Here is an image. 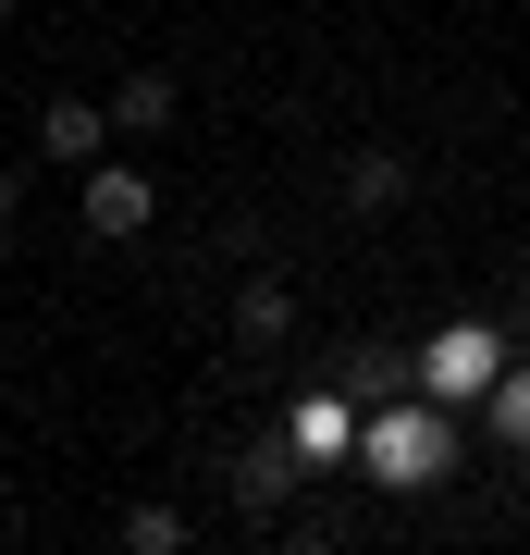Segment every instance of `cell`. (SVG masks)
I'll list each match as a JSON object with an SVG mask.
<instances>
[{
    "label": "cell",
    "mask_w": 530,
    "mask_h": 555,
    "mask_svg": "<svg viewBox=\"0 0 530 555\" xmlns=\"http://www.w3.org/2000/svg\"><path fill=\"white\" fill-rule=\"evenodd\" d=\"M358 469H371L383 494H432V481L456 469V420H444V396H383L371 433H358Z\"/></svg>",
    "instance_id": "6da1fadb"
},
{
    "label": "cell",
    "mask_w": 530,
    "mask_h": 555,
    "mask_svg": "<svg viewBox=\"0 0 530 555\" xmlns=\"http://www.w3.org/2000/svg\"><path fill=\"white\" fill-rule=\"evenodd\" d=\"M493 383H506V334H493V321H444V334L419 346V396H444V408H481Z\"/></svg>",
    "instance_id": "7a4b0ae2"
},
{
    "label": "cell",
    "mask_w": 530,
    "mask_h": 555,
    "mask_svg": "<svg viewBox=\"0 0 530 555\" xmlns=\"http://www.w3.org/2000/svg\"><path fill=\"white\" fill-rule=\"evenodd\" d=\"M75 210H87V235H148V210H160V185L137 173V160H87V185H75Z\"/></svg>",
    "instance_id": "3957f363"
},
{
    "label": "cell",
    "mask_w": 530,
    "mask_h": 555,
    "mask_svg": "<svg viewBox=\"0 0 530 555\" xmlns=\"http://www.w3.org/2000/svg\"><path fill=\"white\" fill-rule=\"evenodd\" d=\"M284 433H296V456H309V469H346L371 420H358V396H346V383H321V396H296V408H284Z\"/></svg>",
    "instance_id": "277c9868"
},
{
    "label": "cell",
    "mask_w": 530,
    "mask_h": 555,
    "mask_svg": "<svg viewBox=\"0 0 530 555\" xmlns=\"http://www.w3.org/2000/svg\"><path fill=\"white\" fill-rule=\"evenodd\" d=\"M112 100H38V149L62 160V173H87V160H112Z\"/></svg>",
    "instance_id": "5b68a950"
},
{
    "label": "cell",
    "mask_w": 530,
    "mask_h": 555,
    "mask_svg": "<svg viewBox=\"0 0 530 555\" xmlns=\"http://www.w3.org/2000/svg\"><path fill=\"white\" fill-rule=\"evenodd\" d=\"M296 469H309V456H296V433H272V444H247L235 469H222V494H235V518H272V506L296 494Z\"/></svg>",
    "instance_id": "8992f818"
},
{
    "label": "cell",
    "mask_w": 530,
    "mask_h": 555,
    "mask_svg": "<svg viewBox=\"0 0 530 555\" xmlns=\"http://www.w3.org/2000/svg\"><path fill=\"white\" fill-rule=\"evenodd\" d=\"M284 334H296V284L284 272H247L235 284V358H272Z\"/></svg>",
    "instance_id": "52a82bcc"
},
{
    "label": "cell",
    "mask_w": 530,
    "mask_h": 555,
    "mask_svg": "<svg viewBox=\"0 0 530 555\" xmlns=\"http://www.w3.org/2000/svg\"><path fill=\"white\" fill-rule=\"evenodd\" d=\"M408 149H346V210H408Z\"/></svg>",
    "instance_id": "ba28073f"
},
{
    "label": "cell",
    "mask_w": 530,
    "mask_h": 555,
    "mask_svg": "<svg viewBox=\"0 0 530 555\" xmlns=\"http://www.w3.org/2000/svg\"><path fill=\"white\" fill-rule=\"evenodd\" d=\"M173 112H185V87H173V75H124V87H112V124H124V137H160Z\"/></svg>",
    "instance_id": "9c48e42d"
},
{
    "label": "cell",
    "mask_w": 530,
    "mask_h": 555,
    "mask_svg": "<svg viewBox=\"0 0 530 555\" xmlns=\"http://www.w3.org/2000/svg\"><path fill=\"white\" fill-rule=\"evenodd\" d=\"M185 531H197L185 506H124V543L137 555H185Z\"/></svg>",
    "instance_id": "30bf717a"
},
{
    "label": "cell",
    "mask_w": 530,
    "mask_h": 555,
    "mask_svg": "<svg viewBox=\"0 0 530 555\" xmlns=\"http://www.w3.org/2000/svg\"><path fill=\"white\" fill-rule=\"evenodd\" d=\"M493 433H506V444H530V358H506V383H493Z\"/></svg>",
    "instance_id": "8fae6325"
}]
</instances>
